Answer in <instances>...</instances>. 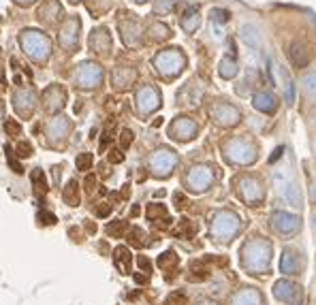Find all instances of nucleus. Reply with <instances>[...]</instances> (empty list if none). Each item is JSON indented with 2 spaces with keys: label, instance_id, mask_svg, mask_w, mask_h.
<instances>
[{
  "label": "nucleus",
  "instance_id": "f257e3e1",
  "mask_svg": "<svg viewBox=\"0 0 316 305\" xmlns=\"http://www.w3.org/2000/svg\"><path fill=\"white\" fill-rule=\"evenodd\" d=\"M130 252H128V248H124V246H118L116 250H114V263H116V267L120 269V273H130Z\"/></svg>",
  "mask_w": 316,
  "mask_h": 305
},
{
  "label": "nucleus",
  "instance_id": "f03ea898",
  "mask_svg": "<svg viewBox=\"0 0 316 305\" xmlns=\"http://www.w3.org/2000/svg\"><path fill=\"white\" fill-rule=\"evenodd\" d=\"M241 39H244L250 47H259L261 45V32L257 26H252V24H246L244 28H241Z\"/></svg>",
  "mask_w": 316,
  "mask_h": 305
},
{
  "label": "nucleus",
  "instance_id": "7ed1b4c3",
  "mask_svg": "<svg viewBox=\"0 0 316 305\" xmlns=\"http://www.w3.org/2000/svg\"><path fill=\"white\" fill-rule=\"evenodd\" d=\"M274 220H276V228H278V230H284V233H288V230H295V226H297V220H295V218L284 216V214H276Z\"/></svg>",
  "mask_w": 316,
  "mask_h": 305
},
{
  "label": "nucleus",
  "instance_id": "20e7f679",
  "mask_svg": "<svg viewBox=\"0 0 316 305\" xmlns=\"http://www.w3.org/2000/svg\"><path fill=\"white\" fill-rule=\"evenodd\" d=\"M64 201H66L71 207H77V205H79V192H77V181H75V179H71L69 184H66Z\"/></svg>",
  "mask_w": 316,
  "mask_h": 305
},
{
  "label": "nucleus",
  "instance_id": "39448f33",
  "mask_svg": "<svg viewBox=\"0 0 316 305\" xmlns=\"http://www.w3.org/2000/svg\"><path fill=\"white\" fill-rule=\"evenodd\" d=\"M32 186L36 188L39 194H45L47 192V179H45V173L41 169H34L32 171Z\"/></svg>",
  "mask_w": 316,
  "mask_h": 305
},
{
  "label": "nucleus",
  "instance_id": "423d86ee",
  "mask_svg": "<svg viewBox=\"0 0 316 305\" xmlns=\"http://www.w3.org/2000/svg\"><path fill=\"white\" fill-rule=\"evenodd\" d=\"M190 279L192 282H199V279H205L210 275V269L205 267V263H192V267H190Z\"/></svg>",
  "mask_w": 316,
  "mask_h": 305
},
{
  "label": "nucleus",
  "instance_id": "0eeeda50",
  "mask_svg": "<svg viewBox=\"0 0 316 305\" xmlns=\"http://www.w3.org/2000/svg\"><path fill=\"white\" fill-rule=\"evenodd\" d=\"M284 197H286V201L293 205V207H299L301 205V194H299V188L295 184H288L284 188Z\"/></svg>",
  "mask_w": 316,
  "mask_h": 305
},
{
  "label": "nucleus",
  "instance_id": "6e6552de",
  "mask_svg": "<svg viewBox=\"0 0 316 305\" xmlns=\"http://www.w3.org/2000/svg\"><path fill=\"white\" fill-rule=\"evenodd\" d=\"M254 107L257 109H263V111H274L276 105H274V99L269 94H259L257 99H254Z\"/></svg>",
  "mask_w": 316,
  "mask_h": 305
},
{
  "label": "nucleus",
  "instance_id": "1a4fd4ad",
  "mask_svg": "<svg viewBox=\"0 0 316 305\" xmlns=\"http://www.w3.org/2000/svg\"><path fill=\"white\" fill-rule=\"evenodd\" d=\"M293 290H297V288L286 284V282H280V284H276V297L278 299H284V301H290V297H293Z\"/></svg>",
  "mask_w": 316,
  "mask_h": 305
},
{
  "label": "nucleus",
  "instance_id": "9d476101",
  "mask_svg": "<svg viewBox=\"0 0 316 305\" xmlns=\"http://www.w3.org/2000/svg\"><path fill=\"white\" fill-rule=\"evenodd\" d=\"M177 265V256H175V252H165L161 259H158V267H161V269H169V267H175Z\"/></svg>",
  "mask_w": 316,
  "mask_h": 305
},
{
  "label": "nucleus",
  "instance_id": "9b49d317",
  "mask_svg": "<svg viewBox=\"0 0 316 305\" xmlns=\"http://www.w3.org/2000/svg\"><path fill=\"white\" fill-rule=\"evenodd\" d=\"M143 230L141 228H132L130 233H128V241H130V246H137V248H143L145 246V241H143Z\"/></svg>",
  "mask_w": 316,
  "mask_h": 305
},
{
  "label": "nucleus",
  "instance_id": "f8f14e48",
  "mask_svg": "<svg viewBox=\"0 0 316 305\" xmlns=\"http://www.w3.org/2000/svg\"><path fill=\"white\" fill-rule=\"evenodd\" d=\"M126 222H114V224H109L107 226V235H111V237H120V235H124V230H126Z\"/></svg>",
  "mask_w": 316,
  "mask_h": 305
},
{
  "label": "nucleus",
  "instance_id": "ddd939ff",
  "mask_svg": "<svg viewBox=\"0 0 316 305\" xmlns=\"http://www.w3.org/2000/svg\"><path fill=\"white\" fill-rule=\"evenodd\" d=\"M90 167H92V154H88V152L86 154H79L77 156V169L79 171H88Z\"/></svg>",
  "mask_w": 316,
  "mask_h": 305
},
{
  "label": "nucleus",
  "instance_id": "4468645a",
  "mask_svg": "<svg viewBox=\"0 0 316 305\" xmlns=\"http://www.w3.org/2000/svg\"><path fill=\"white\" fill-rule=\"evenodd\" d=\"M5 130L9 132V135H11V137H17V135H19V132H21V126L17 124V122H15V120H7V122H5Z\"/></svg>",
  "mask_w": 316,
  "mask_h": 305
},
{
  "label": "nucleus",
  "instance_id": "2eb2a0df",
  "mask_svg": "<svg viewBox=\"0 0 316 305\" xmlns=\"http://www.w3.org/2000/svg\"><path fill=\"white\" fill-rule=\"evenodd\" d=\"M303 85H306L308 94H316V73H310V75H306V79H303Z\"/></svg>",
  "mask_w": 316,
  "mask_h": 305
},
{
  "label": "nucleus",
  "instance_id": "dca6fc26",
  "mask_svg": "<svg viewBox=\"0 0 316 305\" xmlns=\"http://www.w3.org/2000/svg\"><path fill=\"white\" fill-rule=\"evenodd\" d=\"M15 152H17L21 158H28V156L32 154V145H30L28 141H19V143H17V150H15Z\"/></svg>",
  "mask_w": 316,
  "mask_h": 305
},
{
  "label": "nucleus",
  "instance_id": "f3484780",
  "mask_svg": "<svg viewBox=\"0 0 316 305\" xmlns=\"http://www.w3.org/2000/svg\"><path fill=\"white\" fill-rule=\"evenodd\" d=\"M184 303H186V297L182 295V292H173V295L167 299V305H184Z\"/></svg>",
  "mask_w": 316,
  "mask_h": 305
},
{
  "label": "nucleus",
  "instance_id": "a211bd4d",
  "mask_svg": "<svg viewBox=\"0 0 316 305\" xmlns=\"http://www.w3.org/2000/svg\"><path fill=\"white\" fill-rule=\"evenodd\" d=\"M39 222L41 224H56V216L47 214V212H39Z\"/></svg>",
  "mask_w": 316,
  "mask_h": 305
},
{
  "label": "nucleus",
  "instance_id": "6ab92c4d",
  "mask_svg": "<svg viewBox=\"0 0 316 305\" xmlns=\"http://www.w3.org/2000/svg\"><path fill=\"white\" fill-rule=\"evenodd\" d=\"M167 214V209L165 207H161V205H152L150 209H148V218H156V216H165Z\"/></svg>",
  "mask_w": 316,
  "mask_h": 305
},
{
  "label": "nucleus",
  "instance_id": "aec40b11",
  "mask_svg": "<svg viewBox=\"0 0 316 305\" xmlns=\"http://www.w3.org/2000/svg\"><path fill=\"white\" fill-rule=\"evenodd\" d=\"M7 154H9V165H11V169H13L15 171V173H21V165L19 162H15V158H13V154H11V148H9V145H7Z\"/></svg>",
  "mask_w": 316,
  "mask_h": 305
},
{
  "label": "nucleus",
  "instance_id": "412c9836",
  "mask_svg": "<svg viewBox=\"0 0 316 305\" xmlns=\"http://www.w3.org/2000/svg\"><path fill=\"white\" fill-rule=\"evenodd\" d=\"M120 143H122V148H128L132 143V132L130 130H122V135H120Z\"/></svg>",
  "mask_w": 316,
  "mask_h": 305
},
{
  "label": "nucleus",
  "instance_id": "4be33fe9",
  "mask_svg": "<svg viewBox=\"0 0 316 305\" xmlns=\"http://www.w3.org/2000/svg\"><path fill=\"white\" fill-rule=\"evenodd\" d=\"M109 214H111V205H109V203H101V207H96V216H99V218H105Z\"/></svg>",
  "mask_w": 316,
  "mask_h": 305
},
{
  "label": "nucleus",
  "instance_id": "5701e85b",
  "mask_svg": "<svg viewBox=\"0 0 316 305\" xmlns=\"http://www.w3.org/2000/svg\"><path fill=\"white\" fill-rule=\"evenodd\" d=\"M124 160V154L122 152H120V150H111V152H109V162H122Z\"/></svg>",
  "mask_w": 316,
  "mask_h": 305
},
{
  "label": "nucleus",
  "instance_id": "b1692460",
  "mask_svg": "<svg viewBox=\"0 0 316 305\" xmlns=\"http://www.w3.org/2000/svg\"><path fill=\"white\" fill-rule=\"evenodd\" d=\"M137 265L141 267V269H145V271H150V269H152L150 261H148V259H143V256H137Z\"/></svg>",
  "mask_w": 316,
  "mask_h": 305
},
{
  "label": "nucleus",
  "instance_id": "393cba45",
  "mask_svg": "<svg viewBox=\"0 0 316 305\" xmlns=\"http://www.w3.org/2000/svg\"><path fill=\"white\" fill-rule=\"evenodd\" d=\"M94 184H96V179H94V175H88V179H86V192H92L94 190Z\"/></svg>",
  "mask_w": 316,
  "mask_h": 305
},
{
  "label": "nucleus",
  "instance_id": "a878e982",
  "mask_svg": "<svg viewBox=\"0 0 316 305\" xmlns=\"http://www.w3.org/2000/svg\"><path fill=\"white\" fill-rule=\"evenodd\" d=\"M135 282H137V284H148L150 277H148V275H141V273H135Z\"/></svg>",
  "mask_w": 316,
  "mask_h": 305
},
{
  "label": "nucleus",
  "instance_id": "bb28decb",
  "mask_svg": "<svg viewBox=\"0 0 316 305\" xmlns=\"http://www.w3.org/2000/svg\"><path fill=\"white\" fill-rule=\"evenodd\" d=\"M310 197H312V201H316V184H314L312 190H310Z\"/></svg>",
  "mask_w": 316,
  "mask_h": 305
},
{
  "label": "nucleus",
  "instance_id": "cd10ccee",
  "mask_svg": "<svg viewBox=\"0 0 316 305\" xmlns=\"http://www.w3.org/2000/svg\"><path fill=\"white\" fill-rule=\"evenodd\" d=\"M314 228H316V216H314Z\"/></svg>",
  "mask_w": 316,
  "mask_h": 305
},
{
  "label": "nucleus",
  "instance_id": "c85d7f7f",
  "mask_svg": "<svg viewBox=\"0 0 316 305\" xmlns=\"http://www.w3.org/2000/svg\"><path fill=\"white\" fill-rule=\"evenodd\" d=\"M201 305H214V303H201Z\"/></svg>",
  "mask_w": 316,
  "mask_h": 305
},
{
  "label": "nucleus",
  "instance_id": "c756f323",
  "mask_svg": "<svg viewBox=\"0 0 316 305\" xmlns=\"http://www.w3.org/2000/svg\"><path fill=\"white\" fill-rule=\"evenodd\" d=\"M314 126H316V115H314Z\"/></svg>",
  "mask_w": 316,
  "mask_h": 305
}]
</instances>
